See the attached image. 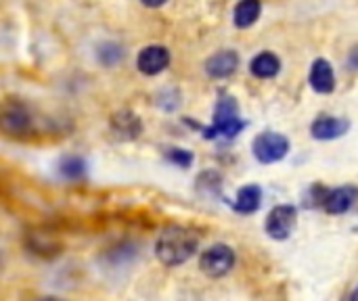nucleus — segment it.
<instances>
[{"instance_id":"nucleus-18","label":"nucleus","mask_w":358,"mask_h":301,"mask_svg":"<svg viewBox=\"0 0 358 301\" xmlns=\"http://www.w3.org/2000/svg\"><path fill=\"white\" fill-rule=\"evenodd\" d=\"M166 155H168L170 161H174L180 168H189L193 163V155L189 151H185V149H170Z\"/></svg>"},{"instance_id":"nucleus-3","label":"nucleus","mask_w":358,"mask_h":301,"mask_svg":"<svg viewBox=\"0 0 358 301\" xmlns=\"http://www.w3.org/2000/svg\"><path fill=\"white\" fill-rule=\"evenodd\" d=\"M289 151V140L277 132H262L254 138V155L260 163L281 161Z\"/></svg>"},{"instance_id":"nucleus-15","label":"nucleus","mask_w":358,"mask_h":301,"mask_svg":"<svg viewBox=\"0 0 358 301\" xmlns=\"http://www.w3.org/2000/svg\"><path fill=\"white\" fill-rule=\"evenodd\" d=\"M59 174L67 180H78L86 174V161L78 155H67L59 161Z\"/></svg>"},{"instance_id":"nucleus-20","label":"nucleus","mask_w":358,"mask_h":301,"mask_svg":"<svg viewBox=\"0 0 358 301\" xmlns=\"http://www.w3.org/2000/svg\"><path fill=\"white\" fill-rule=\"evenodd\" d=\"M350 300L358 301V289H357V291H355V293H352V295H350Z\"/></svg>"},{"instance_id":"nucleus-7","label":"nucleus","mask_w":358,"mask_h":301,"mask_svg":"<svg viewBox=\"0 0 358 301\" xmlns=\"http://www.w3.org/2000/svg\"><path fill=\"white\" fill-rule=\"evenodd\" d=\"M29 128V113L23 107H8L0 113V132L8 136L23 134Z\"/></svg>"},{"instance_id":"nucleus-19","label":"nucleus","mask_w":358,"mask_h":301,"mask_svg":"<svg viewBox=\"0 0 358 301\" xmlns=\"http://www.w3.org/2000/svg\"><path fill=\"white\" fill-rule=\"evenodd\" d=\"M143 4L149 6V8H157V6L166 4V0H143Z\"/></svg>"},{"instance_id":"nucleus-8","label":"nucleus","mask_w":358,"mask_h":301,"mask_svg":"<svg viewBox=\"0 0 358 301\" xmlns=\"http://www.w3.org/2000/svg\"><path fill=\"white\" fill-rule=\"evenodd\" d=\"M237 67H239V57L235 50H222V52L214 54L212 59H208V63H206L208 75L218 78V80L233 75Z\"/></svg>"},{"instance_id":"nucleus-5","label":"nucleus","mask_w":358,"mask_h":301,"mask_svg":"<svg viewBox=\"0 0 358 301\" xmlns=\"http://www.w3.org/2000/svg\"><path fill=\"white\" fill-rule=\"evenodd\" d=\"M296 222H298V212L294 205H279L275 207L268 218H266V233L277 239V241H283L287 239L294 228H296Z\"/></svg>"},{"instance_id":"nucleus-14","label":"nucleus","mask_w":358,"mask_h":301,"mask_svg":"<svg viewBox=\"0 0 358 301\" xmlns=\"http://www.w3.org/2000/svg\"><path fill=\"white\" fill-rule=\"evenodd\" d=\"M281 69V61L273 52H262L252 61V73L256 78H273Z\"/></svg>"},{"instance_id":"nucleus-9","label":"nucleus","mask_w":358,"mask_h":301,"mask_svg":"<svg viewBox=\"0 0 358 301\" xmlns=\"http://www.w3.org/2000/svg\"><path fill=\"white\" fill-rule=\"evenodd\" d=\"M350 128V122L348 119H340V117H319L310 132L317 140H334V138H340L348 132Z\"/></svg>"},{"instance_id":"nucleus-11","label":"nucleus","mask_w":358,"mask_h":301,"mask_svg":"<svg viewBox=\"0 0 358 301\" xmlns=\"http://www.w3.org/2000/svg\"><path fill=\"white\" fill-rule=\"evenodd\" d=\"M358 191L355 186H342L331 191L325 199H323V207L327 214H344L352 207V203L357 201Z\"/></svg>"},{"instance_id":"nucleus-12","label":"nucleus","mask_w":358,"mask_h":301,"mask_svg":"<svg viewBox=\"0 0 358 301\" xmlns=\"http://www.w3.org/2000/svg\"><path fill=\"white\" fill-rule=\"evenodd\" d=\"M260 201H262V191H260V186L250 184V186H243V189L239 191L237 201H235V210L241 212V214H254V212H258Z\"/></svg>"},{"instance_id":"nucleus-16","label":"nucleus","mask_w":358,"mask_h":301,"mask_svg":"<svg viewBox=\"0 0 358 301\" xmlns=\"http://www.w3.org/2000/svg\"><path fill=\"white\" fill-rule=\"evenodd\" d=\"M113 128L126 138H136L141 132V122L134 113H117L113 115Z\"/></svg>"},{"instance_id":"nucleus-17","label":"nucleus","mask_w":358,"mask_h":301,"mask_svg":"<svg viewBox=\"0 0 358 301\" xmlns=\"http://www.w3.org/2000/svg\"><path fill=\"white\" fill-rule=\"evenodd\" d=\"M96 57H99V61H101L105 67H113V65H117V63L122 61L124 50H122V46L115 44V42H105V44L99 46Z\"/></svg>"},{"instance_id":"nucleus-10","label":"nucleus","mask_w":358,"mask_h":301,"mask_svg":"<svg viewBox=\"0 0 358 301\" xmlns=\"http://www.w3.org/2000/svg\"><path fill=\"white\" fill-rule=\"evenodd\" d=\"M310 86L317 92H321V94L334 92V88H336V75H334V69H331L329 61L317 59L313 63V69H310Z\"/></svg>"},{"instance_id":"nucleus-4","label":"nucleus","mask_w":358,"mask_h":301,"mask_svg":"<svg viewBox=\"0 0 358 301\" xmlns=\"http://www.w3.org/2000/svg\"><path fill=\"white\" fill-rule=\"evenodd\" d=\"M233 264H235V254L227 245H214V247H210L208 251H203V256L199 260V268L208 277H212V279L224 277L233 268Z\"/></svg>"},{"instance_id":"nucleus-1","label":"nucleus","mask_w":358,"mask_h":301,"mask_svg":"<svg viewBox=\"0 0 358 301\" xmlns=\"http://www.w3.org/2000/svg\"><path fill=\"white\" fill-rule=\"evenodd\" d=\"M197 251V237L182 226H170L166 228L157 243H155V256L164 266H180Z\"/></svg>"},{"instance_id":"nucleus-13","label":"nucleus","mask_w":358,"mask_h":301,"mask_svg":"<svg viewBox=\"0 0 358 301\" xmlns=\"http://www.w3.org/2000/svg\"><path fill=\"white\" fill-rule=\"evenodd\" d=\"M262 10V2L260 0H241L235 6V25L237 27H250L258 21Z\"/></svg>"},{"instance_id":"nucleus-2","label":"nucleus","mask_w":358,"mask_h":301,"mask_svg":"<svg viewBox=\"0 0 358 301\" xmlns=\"http://www.w3.org/2000/svg\"><path fill=\"white\" fill-rule=\"evenodd\" d=\"M245 128L243 119L237 113V103L231 96H222L216 111H214V124L212 128L206 130V138H216V136H224V138H233L237 136L241 130Z\"/></svg>"},{"instance_id":"nucleus-6","label":"nucleus","mask_w":358,"mask_h":301,"mask_svg":"<svg viewBox=\"0 0 358 301\" xmlns=\"http://www.w3.org/2000/svg\"><path fill=\"white\" fill-rule=\"evenodd\" d=\"M168 65H170V50L166 46H157V44L143 48L138 52V59H136V67L145 75H157Z\"/></svg>"}]
</instances>
